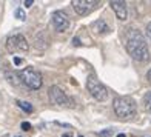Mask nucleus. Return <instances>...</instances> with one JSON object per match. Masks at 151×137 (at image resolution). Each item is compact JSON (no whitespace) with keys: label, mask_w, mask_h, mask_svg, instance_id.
I'll return each mask as SVG.
<instances>
[{"label":"nucleus","mask_w":151,"mask_h":137,"mask_svg":"<svg viewBox=\"0 0 151 137\" xmlns=\"http://www.w3.org/2000/svg\"><path fill=\"white\" fill-rule=\"evenodd\" d=\"M125 48L128 54L137 62H147L150 59V49L142 32L136 28H128L125 31Z\"/></svg>","instance_id":"f257e3e1"},{"label":"nucleus","mask_w":151,"mask_h":137,"mask_svg":"<svg viewBox=\"0 0 151 137\" xmlns=\"http://www.w3.org/2000/svg\"><path fill=\"white\" fill-rule=\"evenodd\" d=\"M113 109L117 117L120 119H131L137 114V105L133 97L129 95H119L113 102Z\"/></svg>","instance_id":"f03ea898"},{"label":"nucleus","mask_w":151,"mask_h":137,"mask_svg":"<svg viewBox=\"0 0 151 137\" xmlns=\"http://www.w3.org/2000/svg\"><path fill=\"white\" fill-rule=\"evenodd\" d=\"M19 76H20L22 83L26 88H29V90L36 91V90H40V88H42V83H43L42 74H40L39 71H36L34 68H31V66L25 68V70H22L19 72Z\"/></svg>","instance_id":"7ed1b4c3"},{"label":"nucleus","mask_w":151,"mask_h":137,"mask_svg":"<svg viewBox=\"0 0 151 137\" xmlns=\"http://www.w3.org/2000/svg\"><path fill=\"white\" fill-rule=\"evenodd\" d=\"M86 90L97 102H105L108 99V90L105 88L104 83H100V80H97L94 76H90L86 80Z\"/></svg>","instance_id":"20e7f679"},{"label":"nucleus","mask_w":151,"mask_h":137,"mask_svg":"<svg viewBox=\"0 0 151 137\" xmlns=\"http://www.w3.org/2000/svg\"><path fill=\"white\" fill-rule=\"evenodd\" d=\"M6 49L8 52L14 54V52H26L29 49L28 40L22 34H12L6 39Z\"/></svg>","instance_id":"39448f33"},{"label":"nucleus","mask_w":151,"mask_h":137,"mask_svg":"<svg viewBox=\"0 0 151 137\" xmlns=\"http://www.w3.org/2000/svg\"><path fill=\"white\" fill-rule=\"evenodd\" d=\"M50 99L54 105H59V106H65V108H71L73 106V102L71 99L68 97V95L63 93V90L62 88H59L57 85H54L50 88Z\"/></svg>","instance_id":"423d86ee"},{"label":"nucleus","mask_w":151,"mask_h":137,"mask_svg":"<svg viewBox=\"0 0 151 137\" xmlns=\"http://www.w3.org/2000/svg\"><path fill=\"white\" fill-rule=\"evenodd\" d=\"M52 25L57 32H66L70 28V16L65 11H54L52 12Z\"/></svg>","instance_id":"0eeeda50"},{"label":"nucleus","mask_w":151,"mask_h":137,"mask_svg":"<svg viewBox=\"0 0 151 137\" xmlns=\"http://www.w3.org/2000/svg\"><path fill=\"white\" fill-rule=\"evenodd\" d=\"M71 5L79 16H88L99 5V2H94V0H74Z\"/></svg>","instance_id":"6e6552de"},{"label":"nucleus","mask_w":151,"mask_h":137,"mask_svg":"<svg viewBox=\"0 0 151 137\" xmlns=\"http://www.w3.org/2000/svg\"><path fill=\"white\" fill-rule=\"evenodd\" d=\"M109 6L113 8L116 17L119 20H127L128 19V8H127V3L122 2V0H111L109 2Z\"/></svg>","instance_id":"1a4fd4ad"},{"label":"nucleus","mask_w":151,"mask_h":137,"mask_svg":"<svg viewBox=\"0 0 151 137\" xmlns=\"http://www.w3.org/2000/svg\"><path fill=\"white\" fill-rule=\"evenodd\" d=\"M91 28H93V31H96L97 34H108L109 32L108 25L104 22V20H97V22H94Z\"/></svg>","instance_id":"9d476101"},{"label":"nucleus","mask_w":151,"mask_h":137,"mask_svg":"<svg viewBox=\"0 0 151 137\" xmlns=\"http://www.w3.org/2000/svg\"><path fill=\"white\" fill-rule=\"evenodd\" d=\"M5 77H6V80H8L11 85H14V86L20 85V76H19V72H16V71H6L5 72Z\"/></svg>","instance_id":"9b49d317"},{"label":"nucleus","mask_w":151,"mask_h":137,"mask_svg":"<svg viewBox=\"0 0 151 137\" xmlns=\"http://www.w3.org/2000/svg\"><path fill=\"white\" fill-rule=\"evenodd\" d=\"M17 105L23 109V111H26V113H32L34 111V108H32V105L29 103V102H23V100H17Z\"/></svg>","instance_id":"f8f14e48"},{"label":"nucleus","mask_w":151,"mask_h":137,"mask_svg":"<svg viewBox=\"0 0 151 137\" xmlns=\"http://www.w3.org/2000/svg\"><path fill=\"white\" fill-rule=\"evenodd\" d=\"M143 105H145L147 111L151 113V91H148L145 95H143Z\"/></svg>","instance_id":"ddd939ff"},{"label":"nucleus","mask_w":151,"mask_h":137,"mask_svg":"<svg viewBox=\"0 0 151 137\" xmlns=\"http://www.w3.org/2000/svg\"><path fill=\"white\" fill-rule=\"evenodd\" d=\"M113 134H114V129H111V128H108V129H104V131L96 133V136H99V137H106V136H113Z\"/></svg>","instance_id":"4468645a"},{"label":"nucleus","mask_w":151,"mask_h":137,"mask_svg":"<svg viewBox=\"0 0 151 137\" xmlns=\"http://www.w3.org/2000/svg\"><path fill=\"white\" fill-rule=\"evenodd\" d=\"M14 16H16V19H19V20H25V19H26V14H25V11H23L22 8H17L16 12H14Z\"/></svg>","instance_id":"2eb2a0df"},{"label":"nucleus","mask_w":151,"mask_h":137,"mask_svg":"<svg viewBox=\"0 0 151 137\" xmlns=\"http://www.w3.org/2000/svg\"><path fill=\"white\" fill-rule=\"evenodd\" d=\"M31 128H32V126H31L29 122H23V123H22V129H23V131H31Z\"/></svg>","instance_id":"dca6fc26"},{"label":"nucleus","mask_w":151,"mask_h":137,"mask_svg":"<svg viewBox=\"0 0 151 137\" xmlns=\"http://www.w3.org/2000/svg\"><path fill=\"white\" fill-rule=\"evenodd\" d=\"M145 34H147V37L151 40V22L147 25V28H145Z\"/></svg>","instance_id":"f3484780"},{"label":"nucleus","mask_w":151,"mask_h":137,"mask_svg":"<svg viewBox=\"0 0 151 137\" xmlns=\"http://www.w3.org/2000/svg\"><path fill=\"white\" fill-rule=\"evenodd\" d=\"M73 43H74V46H80V45H82V43H80V40H79L77 37H74V39H73Z\"/></svg>","instance_id":"a211bd4d"},{"label":"nucleus","mask_w":151,"mask_h":137,"mask_svg":"<svg viewBox=\"0 0 151 137\" xmlns=\"http://www.w3.org/2000/svg\"><path fill=\"white\" fill-rule=\"evenodd\" d=\"M14 63H16V65H22V59H19V57H14Z\"/></svg>","instance_id":"6ab92c4d"},{"label":"nucleus","mask_w":151,"mask_h":137,"mask_svg":"<svg viewBox=\"0 0 151 137\" xmlns=\"http://www.w3.org/2000/svg\"><path fill=\"white\" fill-rule=\"evenodd\" d=\"M34 2H32V0H26V2H25V6H26V8H28V6H31Z\"/></svg>","instance_id":"aec40b11"},{"label":"nucleus","mask_w":151,"mask_h":137,"mask_svg":"<svg viewBox=\"0 0 151 137\" xmlns=\"http://www.w3.org/2000/svg\"><path fill=\"white\" fill-rule=\"evenodd\" d=\"M147 80H148V82H151V70L147 72Z\"/></svg>","instance_id":"412c9836"},{"label":"nucleus","mask_w":151,"mask_h":137,"mask_svg":"<svg viewBox=\"0 0 151 137\" xmlns=\"http://www.w3.org/2000/svg\"><path fill=\"white\" fill-rule=\"evenodd\" d=\"M62 137H73V136H71V134H63Z\"/></svg>","instance_id":"4be33fe9"},{"label":"nucleus","mask_w":151,"mask_h":137,"mask_svg":"<svg viewBox=\"0 0 151 137\" xmlns=\"http://www.w3.org/2000/svg\"><path fill=\"white\" fill-rule=\"evenodd\" d=\"M117 137H127L125 134H117Z\"/></svg>","instance_id":"5701e85b"},{"label":"nucleus","mask_w":151,"mask_h":137,"mask_svg":"<svg viewBox=\"0 0 151 137\" xmlns=\"http://www.w3.org/2000/svg\"><path fill=\"white\" fill-rule=\"evenodd\" d=\"M17 137H20V136H17Z\"/></svg>","instance_id":"b1692460"}]
</instances>
